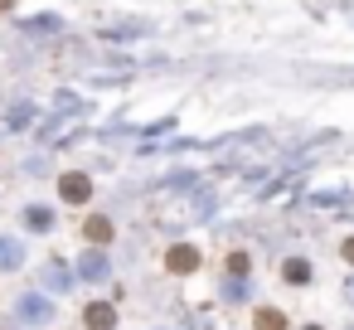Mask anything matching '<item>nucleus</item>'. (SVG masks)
<instances>
[{
	"label": "nucleus",
	"mask_w": 354,
	"mask_h": 330,
	"mask_svg": "<svg viewBox=\"0 0 354 330\" xmlns=\"http://www.w3.org/2000/svg\"><path fill=\"white\" fill-rule=\"evenodd\" d=\"M15 311H20V325H44V320L54 315V306H49V296H35V291H25Z\"/></svg>",
	"instance_id": "nucleus-1"
},
{
	"label": "nucleus",
	"mask_w": 354,
	"mask_h": 330,
	"mask_svg": "<svg viewBox=\"0 0 354 330\" xmlns=\"http://www.w3.org/2000/svg\"><path fill=\"white\" fill-rule=\"evenodd\" d=\"M59 194H64L68 204H88V199H93V180H88V175H64V180H59Z\"/></svg>",
	"instance_id": "nucleus-2"
},
{
	"label": "nucleus",
	"mask_w": 354,
	"mask_h": 330,
	"mask_svg": "<svg viewBox=\"0 0 354 330\" xmlns=\"http://www.w3.org/2000/svg\"><path fill=\"white\" fill-rule=\"evenodd\" d=\"M25 262V243L20 238H0V272H15Z\"/></svg>",
	"instance_id": "nucleus-3"
},
{
	"label": "nucleus",
	"mask_w": 354,
	"mask_h": 330,
	"mask_svg": "<svg viewBox=\"0 0 354 330\" xmlns=\"http://www.w3.org/2000/svg\"><path fill=\"white\" fill-rule=\"evenodd\" d=\"M165 267H170V272H194V267H199V253L180 243V248H170V257H165Z\"/></svg>",
	"instance_id": "nucleus-4"
},
{
	"label": "nucleus",
	"mask_w": 354,
	"mask_h": 330,
	"mask_svg": "<svg viewBox=\"0 0 354 330\" xmlns=\"http://www.w3.org/2000/svg\"><path fill=\"white\" fill-rule=\"evenodd\" d=\"M78 272H83L88 282H102V277H107L112 267H107V257H102V253H83V262H78Z\"/></svg>",
	"instance_id": "nucleus-5"
},
{
	"label": "nucleus",
	"mask_w": 354,
	"mask_h": 330,
	"mask_svg": "<svg viewBox=\"0 0 354 330\" xmlns=\"http://www.w3.org/2000/svg\"><path fill=\"white\" fill-rule=\"evenodd\" d=\"M39 277H44V286H49V291H68V286H73V272H64L59 262H49Z\"/></svg>",
	"instance_id": "nucleus-6"
},
{
	"label": "nucleus",
	"mask_w": 354,
	"mask_h": 330,
	"mask_svg": "<svg viewBox=\"0 0 354 330\" xmlns=\"http://www.w3.org/2000/svg\"><path fill=\"white\" fill-rule=\"evenodd\" d=\"M112 320H117V311H112L107 301H97V306H88V325H93V330H112Z\"/></svg>",
	"instance_id": "nucleus-7"
},
{
	"label": "nucleus",
	"mask_w": 354,
	"mask_h": 330,
	"mask_svg": "<svg viewBox=\"0 0 354 330\" xmlns=\"http://www.w3.org/2000/svg\"><path fill=\"white\" fill-rule=\"evenodd\" d=\"M25 223H30V228H39V233H44V228H49V223H54V214H49V209H44V204H30V209H25Z\"/></svg>",
	"instance_id": "nucleus-8"
},
{
	"label": "nucleus",
	"mask_w": 354,
	"mask_h": 330,
	"mask_svg": "<svg viewBox=\"0 0 354 330\" xmlns=\"http://www.w3.org/2000/svg\"><path fill=\"white\" fill-rule=\"evenodd\" d=\"M281 277H286V282H296V286H301V282H310V262H301V257H291V262H286V267H281Z\"/></svg>",
	"instance_id": "nucleus-9"
},
{
	"label": "nucleus",
	"mask_w": 354,
	"mask_h": 330,
	"mask_svg": "<svg viewBox=\"0 0 354 330\" xmlns=\"http://www.w3.org/2000/svg\"><path fill=\"white\" fill-rule=\"evenodd\" d=\"M83 233H88L93 243H107V238H112V223H107V219H88V228H83Z\"/></svg>",
	"instance_id": "nucleus-10"
},
{
	"label": "nucleus",
	"mask_w": 354,
	"mask_h": 330,
	"mask_svg": "<svg viewBox=\"0 0 354 330\" xmlns=\"http://www.w3.org/2000/svg\"><path fill=\"white\" fill-rule=\"evenodd\" d=\"M54 30H59L54 15H44V20H25V35H54Z\"/></svg>",
	"instance_id": "nucleus-11"
},
{
	"label": "nucleus",
	"mask_w": 354,
	"mask_h": 330,
	"mask_svg": "<svg viewBox=\"0 0 354 330\" xmlns=\"http://www.w3.org/2000/svg\"><path fill=\"white\" fill-rule=\"evenodd\" d=\"M257 330H281V315H277V311H262V315H257Z\"/></svg>",
	"instance_id": "nucleus-12"
},
{
	"label": "nucleus",
	"mask_w": 354,
	"mask_h": 330,
	"mask_svg": "<svg viewBox=\"0 0 354 330\" xmlns=\"http://www.w3.org/2000/svg\"><path fill=\"white\" fill-rule=\"evenodd\" d=\"M10 127H30V107H25V102L10 112Z\"/></svg>",
	"instance_id": "nucleus-13"
},
{
	"label": "nucleus",
	"mask_w": 354,
	"mask_h": 330,
	"mask_svg": "<svg viewBox=\"0 0 354 330\" xmlns=\"http://www.w3.org/2000/svg\"><path fill=\"white\" fill-rule=\"evenodd\" d=\"M344 257H349V262H354V238H349V243H344Z\"/></svg>",
	"instance_id": "nucleus-14"
},
{
	"label": "nucleus",
	"mask_w": 354,
	"mask_h": 330,
	"mask_svg": "<svg viewBox=\"0 0 354 330\" xmlns=\"http://www.w3.org/2000/svg\"><path fill=\"white\" fill-rule=\"evenodd\" d=\"M10 6H15V0H0V10H10Z\"/></svg>",
	"instance_id": "nucleus-15"
},
{
	"label": "nucleus",
	"mask_w": 354,
	"mask_h": 330,
	"mask_svg": "<svg viewBox=\"0 0 354 330\" xmlns=\"http://www.w3.org/2000/svg\"><path fill=\"white\" fill-rule=\"evenodd\" d=\"M349 301H354V277H349Z\"/></svg>",
	"instance_id": "nucleus-16"
},
{
	"label": "nucleus",
	"mask_w": 354,
	"mask_h": 330,
	"mask_svg": "<svg viewBox=\"0 0 354 330\" xmlns=\"http://www.w3.org/2000/svg\"><path fill=\"white\" fill-rule=\"evenodd\" d=\"M306 330H320V325H306Z\"/></svg>",
	"instance_id": "nucleus-17"
}]
</instances>
